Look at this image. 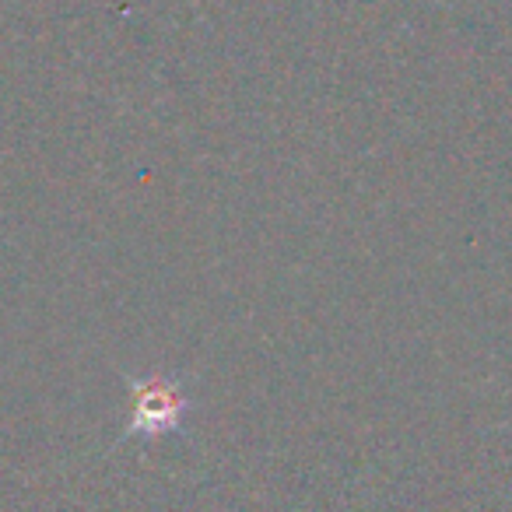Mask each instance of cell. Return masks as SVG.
<instances>
[{"mask_svg": "<svg viewBox=\"0 0 512 512\" xmlns=\"http://www.w3.org/2000/svg\"><path fill=\"white\" fill-rule=\"evenodd\" d=\"M186 404L169 383H158V379H148V383H134V418H130V432L141 435H158L169 432V428L179 425Z\"/></svg>", "mask_w": 512, "mask_h": 512, "instance_id": "cell-1", "label": "cell"}]
</instances>
